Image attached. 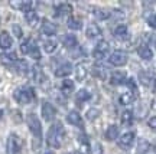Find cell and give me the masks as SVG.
Segmentation results:
<instances>
[{
  "mask_svg": "<svg viewBox=\"0 0 156 154\" xmlns=\"http://www.w3.org/2000/svg\"><path fill=\"white\" fill-rule=\"evenodd\" d=\"M64 140H65V128H64V125L61 122L52 124L48 134H46V144L51 149H61Z\"/></svg>",
  "mask_w": 156,
  "mask_h": 154,
  "instance_id": "6da1fadb",
  "label": "cell"
},
{
  "mask_svg": "<svg viewBox=\"0 0 156 154\" xmlns=\"http://www.w3.org/2000/svg\"><path fill=\"white\" fill-rule=\"evenodd\" d=\"M26 122H28L29 130L34 135V150L38 151L41 149V144H42V124L35 112H29L26 115Z\"/></svg>",
  "mask_w": 156,
  "mask_h": 154,
  "instance_id": "7a4b0ae2",
  "label": "cell"
},
{
  "mask_svg": "<svg viewBox=\"0 0 156 154\" xmlns=\"http://www.w3.org/2000/svg\"><path fill=\"white\" fill-rule=\"evenodd\" d=\"M13 98L17 104L28 105L36 99V94H35V89L32 87H20L13 92Z\"/></svg>",
  "mask_w": 156,
  "mask_h": 154,
  "instance_id": "3957f363",
  "label": "cell"
},
{
  "mask_svg": "<svg viewBox=\"0 0 156 154\" xmlns=\"http://www.w3.org/2000/svg\"><path fill=\"white\" fill-rule=\"evenodd\" d=\"M23 140L17 134L12 132L6 141V154H22Z\"/></svg>",
  "mask_w": 156,
  "mask_h": 154,
  "instance_id": "277c9868",
  "label": "cell"
},
{
  "mask_svg": "<svg viewBox=\"0 0 156 154\" xmlns=\"http://www.w3.org/2000/svg\"><path fill=\"white\" fill-rule=\"evenodd\" d=\"M134 140H136V132L127 131L117 138V144H119V147L122 150H130L134 143Z\"/></svg>",
  "mask_w": 156,
  "mask_h": 154,
  "instance_id": "5b68a950",
  "label": "cell"
},
{
  "mask_svg": "<svg viewBox=\"0 0 156 154\" xmlns=\"http://www.w3.org/2000/svg\"><path fill=\"white\" fill-rule=\"evenodd\" d=\"M108 62L114 66H123L127 63V53L123 50H114L112 55L108 56Z\"/></svg>",
  "mask_w": 156,
  "mask_h": 154,
  "instance_id": "8992f818",
  "label": "cell"
},
{
  "mask_svg": "<svg viewBox=\"0 0 156 154\" xmlns=\"http://www.w3.org/2000/svg\"><path fill=\"white\" fill-rule=\"evenodd\" d=\"M108 50H110V45L107 43L106 40H101L98 43L95 45L94 50H93V56H94L95 59H104L107 55H108Z\"/></svg>",
  "mask_w": 156,
  "mask_h": 154,
  "instance_id": "52a82bcc",
  "label": "cell"
},
{
  "mask_svg": "<svg viewBox=\"0 0 156 154\" xmlns=\"http://www.w3.org/2000/svg\"><path fill=\"white\" fill-rule=\"evenodd\" d=\"M56 115V110L55 107L48 102V101H44L42 102V117H44L45 121H52Z\"/></svg>",
  "mask_w": 156,
  "mask_h": 154,
  "instance_id": "ba28073f",
  "label": "cell"
},
{
  "mask_svg": "<svg viewBox=\"0 0 156 154\" xmlns=\"http://www.w3.org/2000/svg\"><path fill=\"white\" fill-rule=\"evenodd\" d=\"M71 13H73V6L69 5V3L62 2V3H58V5H55V16L56 17L69 16Z\"/></svg>",
  "mask_w": 156,
  "mask_h": 154,
  "instance_id": "9c48e42d",
  "label": "cell"
},
{
  "mask_svg": "<svg viewBox=\"0 0 156 154\" xmlns=\"http://www.w3.org/2000/svg\"><path fill=\"white\" fill-rule=\"evenodd\" d=\"M71 72H73V65L69 62H62L61 65H58V68L55 69V77L67 78L71 75Z\"/></svg>",
  "mask_w": 156,
  "mask_h": 154,
  "instance_id": "30bf717a",
  "label": "cell"
},
{
  "mask_svg": "<svg viewBox=\"0 0 156 154\" xmlns=\"http://www.w3.org/2000/svg\"><path fill=\"white\" fill-rule=\"evenodd\" d=\"M101 28L97 25V23H90L87 26V30H85V36L88 39H97V38H101Z\"/></svg>",
  "mask_w": 156,
  "mask_h": 154,
  "instance_id": "8fae6325",
  "label": "cell"
},
{
  "mask_svg": "<svg viewBox=\"0 0 156 154\" xmlns=\"http://www.w3.org/2000/svg\"><path fill=\"white\" fill-rule=\"evenodd\" d=\"M67 121L74 127H78V128H84V121L81 115L78 114L77 111H69L67 115Z\"/></svg>",
  "mask_w": 156,
  "mask_h": 154,
  "instance_id": "7c38bea8",
  "label": "cell"
},
{
  "mask_svg": "<svg viewBox=\"0 0 156 154\" xmlns=\"http://www.w3.org/2000/svg\"><path fill=\"white\" fill-rule=\"evenodd\" d=\"M58 30V26H56L54 22H51V20H44L42 22V26H41V32L46 35V36H54Z\"/></svg>",
  "mask_w": 156,
  "mask_h": 154,
  "instance_id": "4fadbf2b",
  "label": "cell"
},
{
  "mask_svg": "<svg viewBox=\"0 0 156 154\" xmlns=\"http://www.w3.org/2000/svg\"><path fill=\"white\" fill-rule=\"evenodd\" d=\"M127 81V77L123 71H114L110 75V84L112 85H122V84H126Z\"/></svg>",
  "mask_w": 156,
  "mask_h": 154,
  "instance_id": "5bb4252c",
  "label": "cell"
},
{
  "mask_svg": "<svg viewBox=\"0 0 156 154\" xmlns=\"http://www.w3.org/2000/svg\"><path fill=\"white\" fill-rule=\"evenodd\" d=\"M12 45H13V39L9 33L3 30V32H0V49L3 50H7L12 48Z\"/></svg>",
  "mask_w": 156,
  "mask_h": 154,
  "instance_id": "9a60e30c",
  "label": "cell"
},
{
  "mask_svg": "<svg viewBox=\"0 0 156 154\" xmlns=\"http://www.w3.org/2000/svg\"><path fill=\"white\" fill-rule=\"evenodd\" d=\"M30 75H32V79L38 84H44L45 81H46V77H45V74H44V71H42L41 66H34V68H30Z\"/></svg>",
  "mask_w": 156,
  "mask_h": 154,
  "instance_id": "2e32d148",
  "label": "cell"
},
{
  "mask_svg": "<svg viewBox=\"0 0 156 154\" xmlns=\"http://www.w3.org/2000/svg\"><path fill=\"white\" fill-rule=\"evenodd\" d=\"M12 69L16 71L17 74H20V75H26V74L30 71V66H29V63L25 61V59H17L16 63L13 65Z\"/></svg>",
  "mask_w": 156,
  "mask_h": 154,
  "instance_id": "e0dca14e",
  "label": "cell"
},
{
  "mask_svg": "<svg viewBox=\"0 0 156 154\" xmlns=\"http://www.w3.org/2000/svg\"><path fill=\"white\" fill-rule=\"evenodd\" d=\"M119 134H120V130H119V125L116 124H110V125L107 127L106 130V140L107 141H114L119 138Z\"/></svg>",
  "mask_w": 156,
  "mask_h": 154,
  "instance_id": "ac0fdd59",
  "label": "cell"
},
{
  "mask_svg": "<svg viewBox=\"0 0 156 154\" xmlns=\"http://www.w3.org/2000/svg\"><path fill=\"white\" fill-rule=\"evenodd\" d=\"M0 61H2V63L5 66H7L9 69H12L13 65L16 63L17 58H16V55H15V52H12V53H3V55H0Z\"/></svg>",
  "mask_w": 156,
  "mask_h": 154,
  "instance_id": "d6986e66",
  "label": "cell"
},
{
  "mask_svg": "<svg viewBox=\"0 0 156 154\" xmlns=\"http://www.w3.org/2000/svg\"><path fill=\"white\" fill-rule=\"evenodd\" d=\"M137 55L143 61H151L152 58H153V52H152V49L147 45H140L139 48H137Z\"/></svg>",
  "mask_w": 156,
  "mask_h": 154,
  "instance_id": "ffe728a7",
  "label": "cell"
},
{
  "mask_svg": "<svg viewBox=\"0 0 156 154\" xmlns=\"http://www.w3.org/2000/svg\"><path fill=\"white\" fill-rule=\"evenodd\" d=\"M88 75V68H87V63H78L77 68H75V78H77V81L80 82H83L84 79L87 78Z\"/></svg>",
  "mask_w": 156,
  "mask_h": 154,
  "instance_id": "44dd1931",
  "label": "cell"
},
{
  "mask_svg": "<svg viewBox=\"0 0 156 154\" xmlns=\"http://www.w3.org/2000/svg\"><path fill=\"white\" fill-rule=\"evenodd\" d=\"M113 35H114V38L119 39V40H126V39H129V29H127V26H126V25H119V26L114 29Z\"/></svg>",
  "mask_w": 156,
  "mask_h": 154,
  "instance_id": "7402d4cb",
  "label": "cell"
},
{
  "mask_svg": "<svg viewBox=\"0 0 156 154\" xmlns=\"http://www.w3.org/2000/svg\"><path fill=\"white\" fill-rule=\"evenodd\" d=\"M93 75L98 79H107V68L101 63L93 65Z\"/></svg>",
  "mask_w": 156,
  "mask_h": 154,
  "instance_id": "603a6c76",
  "label": "cell"
},
{
  "mask_svg": "<svg viewBox=\"0 0 156 154\" xmlns=\"http://www.w3.org/2000/svg\"><path fill=\"white\" fill-rule=\"evenodd\" d=\"M32 2H10V6L15 7L16 10H20V12H29L32 10Z\"/></svg>",
  "mask_w": 156,
  "mask_h": 154,
  "instance_id": "cb8c5ba5",
  "label": "cell"
},
{
  "mask_svg": "<svg viewBox=\"0 0 156 154\" xmlns=\"http://www.w3.org/2000/svg\"><path fill=\"white\" fill-rule=\"evenodd\" d=\"M120 121H122V125L124 127H130L132 124H133L134 121V115H133V112L132 111H123L122 112V117H120Z\"/></svg>",
  "mask_w": 156,
  "mask_h": 154,
  "instance_id": "d4e9b609",
  "label": "cell"
},
{
  "mask_svg": "<svg viewBox=\"0 0 156 154\" xmlns=\"http://www.w3.org/2000/svg\"><path fill=\"white\" fill-rule=\"evenodd\" d=\"M62 43H64V46L65 48H68V49H75L78 46V40L77 38L74 36V35H65L64 36V39H62Z\"/></svg>",
  "mask_w": 156,
  "mask_h": 154,
  "instance_id": "484cf974",
  "label": "cell"
},
{
  "mask_svg": "<svg viewBox=\"0 0 156 154\" xmlns=\"http://www.w3.org/2000/svg\"><path fill=\"white\" fill-rule=\"evenodd\" d=\"M25 19H26V22H28L29 26H36L39 23V16H38V13L35 10H29L25 13Z\"/></svg>",
  "mask_w": 156,
  "mask_h": 154,
  "instance_id": "4316f807",
  "label": "cell"
},
{
  "mask_svg": "<svg viewBox=\"0 0 156 154\" xmlns=\"http://www.w3.org/2000/svg\"><path fill=\"white\" fill-rule=\"evenodd\" d=\"M74 88H75V85H74V81H71V79H64L61 84V92L65 95V97H68L69 94L74 91Z\"/></svg>",
  "mask_w": 156,
  "mask_h": 154,
  "instance_id": "83f0119b",
  "label": "cell"
},
{
  "mask_svg": "<svg viewBox=\"0 0 156 154\" xmlns=\"http://www.w3.org/2000/svg\"><path fill=\"white\" fill-rule=\"evenodd\" d=\"M67 26L71 30H80V29L83 28V22H81V19H78L75 16H69L67 20Z\"/></svg>",
  "mask_w": 156,
  "mask_h": 154,
  "instance_id": "f1b7e54d",
  "label": "cell"
},
{
  "mask_svg": "<svg viewBox=\"0 0 156 154\" xmlns=\"http://www.w3.org/2000/svg\"><path fill=\"white\" fill-rule=\"evenodd\" d=\"M34 46H35V42L32 40V39L30 38L25 39L22 43H20V52H22L23 55H29V53H30V50L34 49Z\"/></svg>",
  "mask_w": 156,
  "mask_h": 154,
  "instance_id": "f546056e",
  "label": "cell"
},
{
  "mask_svg": "<svg viewBox=\"0 0 156 154\" xmlns=\"http://www.w3.org/2000/svg\"><path fill=\"white\" fill-rule=\"evenodd\" d=\"M93 15L98 20H107L110 17V15H112V10H107V9H94Z\"/></svg>",
  "mask_w": 156,
  "mask_h": 154,
  "instance_id": "4dcf8cb0",
  "label": "cell"
},
{
  "mask_svg": "<svg viewBox=\"0 0 156 154\" xmlns=\"http://www.w3.org/2000/svg\"><path fill=\"white\" fill-rule=\"evenodd\" d=\"M90 98H91V94H90V91H87V89H80L77 92V95H75V99H77L78 105H83V102L88 101Z\"/></svg>",
  "mask_w": 156,
  "mask_h": 154,
  "instance_id": "1f68e13d",
  "label": "cell"
},
{
  "mask_svg": "<svg viewBox=\"0 0 156 154\" xmlns=\"http://www.w3.org/2000/svg\"><path fill=\"white\" fill-rule=\"evenodd\" d=\"M58 48V42L54 40V39H46L44 42V50L46 53H54Z\"/></svg>",
  "mask_w": 156,
  "mask_h": 154,
  "instance_id": "d6a6232c",
  "label": "cell"
},
{
  "mask_svg": "<svg viewBox=\"0 0 156 154\" xmlns=\"http://www.w3.org/2000/svg\"><path fill=\"white\" fill-rule=\"evenodd\" d=\"M153 78L155 77H152L149 72H140L139 74V81H140V84L143 85V87H149L151 84H153Z\"/></svg>",
  "mask_w": 156,
  "mask_h": 154,
  "instance_id": "836d02e7",
  "label": "cell"
},
{
  "mask_svg": "<svg viewBox=\"0 0 156 154\" xmlns=\"http://www.w3.org/2000/svg\"><path fill=\"white\" fill-rule=\"evenodd\" d=\"M133 101H134V95L132 92H124L119 98V102L122 105H129V104H132Z\"/></svg>",
  "mask_w": 156,
  "mask_h": 154,
  "instance_id": "e575fe53",
  "label": "cell"
},
{
  "mask_svg": "<svg viewBox=\"0 0 156 154\" xmlns=\"http://www.w3.org/2000/svg\"><path fill=\"white\" fill-rule=\"evenodd\" d=\"M152 145L151 143L147 141V140H139V143H137V151L136 154H145L147 150L151 149Z\"/></svg>",
  "mask_w": 156,
  "mask_h": 154,
  "instance_id": "d590c367",
  "label": "cell"
},
{
  "mask_svg": "<svg viewBox=\"0 0 156 154\" xmlns=\"http://www.w3.org/2000/svg\"><path fill=\"white\" fill-rule=\"evenodd\" d=\"M85 117H87V120H90V121H94V120H97L100 117V110L98 108H90L87 111Z\"/></svg>",
  "mask_w": 156,
  "mask_h": 154,
  "instance_id": "8d00e7d4",
  "label": "cell"
},
{
  "mask_svg": "<svg viewBox=\"0 0 156 154\" xmlns=\"http://www.w3.org/2000/svg\"><path fill=\"white\" fill-rule=\"evenodd\" d=\"M126 85H127V88L130 89V92H132L134 97H136V95H137V85H136V81H134L133 78H127Z\"/></svg>",
  "mask_w": 156,
  "mask_h": 154,
  "instance_id": "74e56055",
  "label": "cell"
},
{
  "mask_svg": "<svg viewBox=\"0 0 156 154\" xmlns=\"http://www.w3.org/2000/svg\"><path fill=\"white\" fill-rule=\"evenodd\" d=\"M90 154H103V147L100 143H94L90 147Z\"/></svg>",
  "mask_w": 156,
  "mask_h": 154,
  "instance_id": "f35d334b",
  "label": "cell"
},
{
  "mask_svg": "<svg viewBox=\"0 0 156 154\" xmlns=\"http://www.w3.org/2000/svg\"><path fill=\"white\" fill-rule=\"evenodd\" d=\"M110 17H114L116 20H122V19H124V13H123L122 10H117V9H114V10H112Z\"/></svg>",
  "mask_w": 156,
  "mask_h": 154,
  "instance_id": "ab89813d",
  "label": "cell"
},
{
  "mask_svg": "<svg viewBox=\"0 0 156 154\" xmlns=\"http://www.w3.org/2000/svg\"><path fill=\"white\" fill-rule=\"evenodd\" d=\"M29 55L32 56L35 61H39V59H41V50H39V48L36 46V45L34 46V49L30 50V53H29Z\"/></svg>",
  "mask_w": 156,
  "mask_h": 154,
  "instance_id": "60d3db41",
  "label": "cell"
},
{
  "mask_svg": "<svg viewBox=\"0 0 156 154\" xmlns=\"http://www.w3.org/2000/svg\"><path fill=\"white\" fill-rule=\"evenodd\" d=\"M146 20H147V25L151 26L152 29H155L156 30V15H151V16H146Z\"/></svg>",
  "mask_w": 156,
  "mask_h": 154,
  "instance_id": "b9f144b4",
  "label": "cell"
},
{
  "mask_svg": "<svg viewBox=\"0 0 156 154\" xmlns=\"http://www.w3.org/2000/svg\"><path fill=\"white\" fill-rule=\"evenodd\" d=\"M85 55V52L81 46H77L75 49H73V58H80V56H84Z\"/></svg>",
  "mask_w": 156,
  "mask_h": 154,
  "instance_id": "7bdbcfd3",
  "label": "cell"
},
{
  "mask_svg": "<svg viewBox=\"0 0 156 154\" xmlns=\"http://www.w3.org/2000/svg\"><path fill=\"white\" fill-rule=\"evenodd\" d=\"M7 108H9V105H7V102H6L5 99H2L0 101V118L6 114V111H7Z\"/></svg>",
  "mask_w": 156,
  "mask_h": 154,
  "instance_id": "ee69618b",
  "label": "cell"
},
{
  "mask_svg": "<svg viewBox=\"0 0 156 154\" xmlns=\"http://www.w3.org/2000/svg\"><path fill=\"white\" fill-rule=\"evenodd\" d=\"M12 29H13V32H15V35H16V38H22V28H20V26L13 25Z\"/></svg>",
  "mask_w": 156,
  "mask_h": 154,
  "instance_id": "f6af8a7d",
  "label": "cell"
},
{
  "mask_svg": "<svg viewBox=\"0 0 156 154\" xmlns=\"http://www.w3.org/2000/svg\"><path fill=\"white\" fill-rule=\"evenodd\" d=\"M147 125L151 127L152 130H155V131H156V115H155V117H152V118H149V120H147Z\"/></svg>",
  "mask_w": 156,
  "mask_h": 154,
  "instance_id": "bcb514c9",
  "label": "cell"
},
{
  "mask_svg": "<svg viewBox=\"0 0 156 154\" xmlns=\"http://www.w3.org/2000/svg\"><path fill=\"white\" fill-rule=\"evenodd\" d=\"M145 154H156V149H155V147H151V149L147 150Z\"/></svg>",
  "mask_w": 156,
  "mask_h": 154,
  "instance_id": "7dc6e473",
  "label": "cell"
},
{
  "mask_svg": "<svg viewBox=\"0 0 156 154\" xmlns=\"http://www.w3.org/2000/svg\"><path fill=\"white\" fill-rule=\"evenodd\" d=\"M152 85H153V87H152V92L156 94V77L153 78V84H152Z\"/></svg>",
  "mask_w": 156,
  "mask_h": 154,
  "instance_id": "c3c4849f",
  "label": "cell"
},
{
  "mask_svg": "<svg viewBox=\"0 0 156 154\" xmlns=\"http://www.w3.org/2000/svg\"><path fill=\"white\" fill-rule=\"evenodd\" d=\"M151 42L156 46V35H152V36H151Z\"/></svg>",
  "mask_w": 156,
  "mask_h": 154,
  "instance_id": "681fc988",
  "label": "cell"
},
{
  "mask_svg": "<svg viewBox=\"0 0 156 154\" xmlns=\"http://www.w3.org/2000/svg\"><path fill=\"white\" fill-rule=\"evenodd\" d=\"M45 154H54V153H52V151H46V153H45Z\"/></svg>",
  "mask_w": 156,
  "mask_h": 154,
  "instance_id": "f907efd6",
  "label": "cell"
},
{
  "mask_svg": "<svg viewBox=\"0 0 156 154\" xmlns=\"http://www.w3.org/2000/svg\"><path fill=\"white\" fill-rule=\"evenodd\" d=\"M74 154H81V153H80V151H75V153H74Z\"/></svg>",
  "mask_w": 156,
  "mask_h": 154,
  "instance_id": "816d5d0a",
  "label": "cell"
}]
</instances>
